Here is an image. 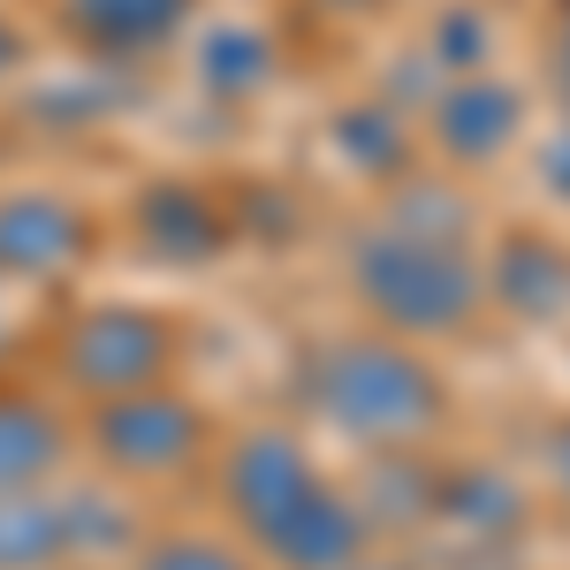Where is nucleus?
<instances>
[{
	"label": "nucleus",
	"instance_id": "1",
	"mask_svg": "<svg viewBox=\"0 0 570 570\" xmlns=\"http://www.w3.org/2000/svg\"><path fill=\"white\" fill-rule=\"evenodd\" d=\"M312 403L365 441H419L441 419V381L395 343H335L312 357Z\"/></svg>",
	"mask_w": 570,
	"mask_h": 570
},
{
	"label": "nucleus",
	"instance_id": "2",
	"mask_svg": "<svg viewBox=\"0 0 570 570\" xmlns=\"http://www.w3.org/2000/svg\"><path fill=\"white\" fill-rule=\"evenodd\" d=\"M357 297L403 335H456L480 312V274L456 244H411L389 228L381 244L357 252Z\"/></svg>",
	"mask_w": 570,
	"mask_h": 570
},
{
	"label": "nucleus",
	"instance_id": "3",
	"mask_svg": "<svg viewBox=\"0 0 570 570\" xmlns=\"http://www.w3.org/2000/svg\"><path fill=\"white\" fill-rule=\"evenodd\" d=\"M61 365H69V381L91 395H137V389H160V373H168V327L153 320V312H91V320H77L69 327V351H61Z\"/></svg>",
	"mask_w": 570,
	"mask_h": 570
},
{
	"label": "nucleus",
	"instance_id": "4",
	"mask_svg": "<svg viewBox=\"0 0 570 570\" xmlns=\"http://www.w3.org/2000/svg\"><path fill=\"white\" fill-rule=\"evenodd\" d=\"M198 441H206V419L168 389L115 395L107 419H99V449H107V464H122V472H176V464L198 456Z\"/></svg>",
	"mask_w": 570,
	"mask_h": 570
},
{
	"label": "nucleus",
	"instance_id": "5",
	"mask_svg": "<svg viewBox=\"0 0 570 570\" xmlns=\"http://www.w3.org/2000/svg\"><path fill=\"white\" fill-rule=\"evenodd\" d=\"M259 540L289 570H351L357 548H365V518H357L343 494H327V487L312 480L274 525H259Z\"/></svg>",
	"mask_w": 570,
	"mask_h": 570
},
{
	"label": "nucleus",
	"instance_id": "6",
	"mask_svg": "<svg viewBox=\"0 0 570 570\" xmlns=\"http://www.w3.org/2000/svg\"><path fill=\"white\" fill-rule=\"evenodd\" d=\"M85 259V214L61 198H0V266L8 274H61Z\"/></svg>",
	"mask_w": 570,
	"mask_h": 570
},
{
	"label": "nucleus",
	"instance_id": "7",
	"mask_svg": "<svg viewBox=\"0 0 570 570\" xmlns=\"http://www.w3.org/2000/svg\"><path fill=\"white\" fill-rule=\"evenodd\" d=\"M434 137L441 153H456V160H494L510 137H518V91L502 85V77H456V85L434 99Z\"/></svg>",
	"mask_w": 570,
	"mask_h": 570
},
{
	"label": "nucleus",
	"instance_id": "8",
	"mask_svg": "<svg viewBox=\"0 0 570 570\" xmlns=\"http://www.w3.org/2000/svg\"><path fill=\"white\" fill-rule=\"evenodd\" d=\"M305 487H312V464L289 434H252L236 449V464H228V494H236V510L252 518V532L274 525Z\"/></svg>",
	"mask_w": 570,
	"mask_h": 570
},
{
	"label": "nucleus",
	"instance_id": "9",
	"mask_svg": "<svg viewBox=\"0 0 570 570\" xmlns=\"http://www.w3.org/2000/svg\"><path fill=\"white\" fill-rule=\"evenodd\" d=\"M137 236L160 259H206V252H220V214H214V198L190 190V183H153L137 198Z\"/></svg>",
	"mask_w": 570,
	"mask_h": 570
},
{
	"label": "nucleus",
	"instance_id": "10",
	"mask_svg": "<svg viewBox=\"0 0 570 570\" xmlns=\"http://www.w3.org/2000/svg\"><path fill=\"white\" fill-rule=\"evenodd\" d=\"M61 16L77 39L107 46V53H137V46L176 39L190 0H61Z\"/></svg>",
	"mask_w": 570,
	"mask_h": 570
},
{
	"label": "nucleus",
	"instance_id": "11",
	"mask_svg": "<svg viewBox=\"0 0 570 570\" xmlns=\"http://www.w3.org/2000/svg\"><path fill=\"white\" fill-rule=\"evenodd\" d=\"M494 289H502L510 312L548 320V312L570 305V259L548 236H510V244H502V266H494Z\"/></svg>",
	"mask_w": 570,
	"mask_h": 570
},
{
	"label": "nucleus",
	"instance_id": "12",
	"mask_svg": "<svg viewBox=\"0 0 570 570\" xmlns=\"http://www.w3.org/2000/svg\"><path fill=\"white\" fill-rule=\"evenodd\" d=\"M274 77V46L252 31V23H220L198 39V85L220 91V99H252V91Z\"/></svg>",
	"mask_w": 570,
	"mask_h": 570
},
{
	"label": "nucleus",
	"instance_id": "13",
	"mask_svg": "<svg viewBox=\"0 0 570 570\" xmlns=\"http://www.w3.org/2000/svg\"><path fill=\"white\" fill-rule=\"evenodd\" d=\"M53 464H61V426L39 403H0V487L16 494V487L46 480Z\"/></svg>",
	"mask_w": 570,
	"mask_h": 570
},
{
	"label": "nucleus",
	"instance_id": "14",
	"mask_svg": "<svg viewBox=\"0 0 570 570\" xmlns=\"http://www.w3.org/2000/svg\"><path fill=\"white\" fill-rule=\"evenodd\" d=\"M335 145H343V160L365 168V176H395L411 153H403V122H395L389 107H351V115H335Z\"/></svg>",
	"mask_w": 570,
	"mask_h": 570
},
{
	"label": "nucleus",
	"instance_id": "15",
	"mask_svg": "<svg viewBox=\"0 0 570 570\" xmlns=\"http://www.w3.org/2000/svg\"><path fill=\"white\" fill-rule=\"evenodd\" d=\"M61 556V518L39 502H0V563L8 570H39Z\"/></svg>",
	"mask_w": 570,
	"mask_h": 570
},
{
	"label": "nucleus",
	"instance_id": "16",
	"mask_svg": "<svg viewBox=\"0 0 570 570\" xmlns=\"http://www.w3.org/2000/svg\"><path fill=\"white\" fill-rule=\"evenodd\" d=\"M441 494H449L456 518H472V525H510V518H518V487L494 480V472H464V480H449Z\"/></svg>",
	"mask_w": 570,
	"mask_h": 570
},
{
	"label": "nucleus",
	"instance_id": "17",
	"mask_svg": "<svg viewBox=\"0 0 570 570\" xmlns=\"http://www.w3.org/2000/svg\"><path fill=\"white\" fill-rule=\"evenodd\" d=\"M480 53H487L480 8H449L441 31H434V61H441V69H456V77H480Z\"/></svg>",
	"mask_w": 570,
	"mask_h": 570
},
{
	"label": "nucleus",
	"instance_id": "18",
	"mask_svg": "<svg viewBox=\"0 0 570 570\" xmlns=\"http://www.w3.org/2000/svg\"><path fill=\"white\" fill-rule=\"evenodd\" d=\"M145 570H244V563L228 548H214V540H168V548L145 556Z\"/></svg>",
	"mask_w": 570,
	"mask_h": 570
},
{
	"label": "nucleus",
	"instance_id": "19",
	"mask_svg": "<svg viewBox=\"0 0 570 570\" xmlns=\"http://www.w3.org/2000/svg\"><path fill=\"white\" fill-rule=\"evenodd\" d=\"M548 183L570 198V137H556V145H548Z\"/></svg>",
	"mask_w": 570,
	"mask_h": 570
},
{
	"label": "nucleus",
	"instance_id": "20",
	"mask_svg": "<svg viewBox=\"0 0 570 570\" xmlns=\"http://www.w3.org/2000/svg\"><path fill=\"white\" fill-rule=\"evenodd\" d=\"M548 449H556V480L570 487V419H563V426H556V441H548Z\"/></svg>",
	"mask_w": 570,
	"mask_h": 570
},
{
	"label": "nucleus",
	"instance_id": "21",
	"mask_svg": "<svg viewBox=\"0 0 570 570\" xmlns=\"http://www.w3.org/2000/svg\"><path fill=\"white\" fill-rule=\"evenodd\" d=\"M16 61H23V46H16V31H8V23H0V77H8V69H16Z\"/></svg>",
	"mask_w": 570,
	"mask_h": 570
},
{
	"label": "nucleus",
	"instance_id": "22",
	"mask_svg": "<svg viewBox=\"0 0 570 570\" xmlns=\"http://www.w3.org/2000/svg\"><path fill=\"white\" fill-rule=\"evenodd\" d=\"M556 69H563V91H570V16H563V39H556Z\"/></svg>",
	"mask_w": 570,
	"mask_h": 570
},
{
	"label": "nucleus",
	"instance_id": "23",
	"mask_svg": "<svg viewBox=\"0 0 570 570\" xmlns=\"http://www.w3.org/2000/svg\"><path fill=\"white\" fill-rule=\"evenodd\" d=\"M335 8H373V0H335Z\"/></svg>",
	"mask_w": 570,
	"mask_h": 570
}]
</instances>
